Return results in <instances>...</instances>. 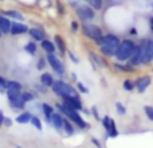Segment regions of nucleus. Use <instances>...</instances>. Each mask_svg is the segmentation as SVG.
Instances as JSON below:
<instances>
[{
	"label": "nucleus",
	"mask_w": 153,
	"mask_h": 148,
	"mask_svg": "<svg viewBox=\"0 0 153 148\" xmlns=\"http://www.w3.org/2000/svg\"><path fill=\"white\" fill-rule=\"evenodd\" d=\"M56 109H59V112H61V113L63 114L65 117H67V119H69L71 123H74V124H75L78 128H81V129H87V128H90V125L87 124V123L81 117L79 112H76V111H70V109H67V106L65 105L63 102H62V104H58V105H56Z\"/></svg>",
	"instance_id": "f257e3e1"
},
{
	"label": "nucleus",
	"mask_w": 153,
	"mask_h": 148,
	"mask_svg": "<svg viewBox=\"0 0 153 148\" xmlns=\"http://www.w3.org/2000/svg\"><path fill=\"white\" fill-rule=\"evenodd\" d=\"M136 43L130 39H125L120 43V46L117 47V51H116V58L118 61L124 62V61H128V59L132 57L133 51L136 49Z\"/></svg>",
	"instance_id": "f03ea898"
},
{
	"label": "nucleus",
	"mask_w": 153,
	"mask_h": 148,
	"mask_svg": "<svg viewBox=\"0 0 153 148\" xmlns=\"http://www.w3.org/2000/svg\"><path fill=\"white\" fill-rule=\"evenodd\" d=\"M53 92L59 97L63 96H73V97H79V94L76 93V89L74 86H71L70 84L62 81V79H56L53 85Z\"/></svg>",
	"instance_id": "7ed1b4c3"
},
{
	"label": "nucleus",
	"mask_w": 153,
	"mask_h": 148,
	"mask_svg": "<svg viewBox=\"0 0 153 148\" xmlns=\"http://www.w3.org/2000/svg\"><path fill=\"white\" fill-rule=\"evenodd\" d=\"M82 32L86 38L89 39H93V40H97L102 37V30L97 26V24H93V23H83L82 26Z\"/></svg>",
	"instance_id": "20e7f679"
},
{
	"label": "nucleus",
	"mask_w": 153,
	"mask_h": 148,
	"mask_svg": "<svg viewBox=\"0 0 153 148\" xmlns=\"http://www.w3.org/2000/svg\"><path fill=\"white\" fill-rule=\"evenodd\" d=\"M75 13L82 22H90L94 19L95 12H94V8H91L89 4H79L78 7L75 8Z\"/></svg>",
	"instance_id": "39448f33"
},
{
	"label": "nucleus",
	"mask_w": 153,
	"mask_h": 148,
	"mask_svg": "<svg viewBox=\"0 0 153 148\" xmlns=\"http://www.w3.org/2000/svg\"><path fill=\"white\" fill-rule=\"evenodd\" d=\"M141 50V64H149L153 59V49H152V40L145 39L140 45Z\"/></svg>",
	"instance_id": "423d86ee"
},
{
	"label": "nucleus",
	"mask_w": 153,
	"mask_h": 148,
	"mask_svg": "<svg viewBox=\"0 0 153 148\" xmlns=\"http://www.w3.org/2000/svg\"><path fill=\"white\" fill-rule=\"evenodd\" d=\"M46 59H47V64L51 66V69L58 74V75H63L65 66H63L61 59L58 58V55H55V53H48L47 57H46Z\"/></svg>",
	"instance_id": "0eeeda50"
},
{
	"label": "nucleus",
	"mask_w": 153,
	"mask_h": 148,
	"mask_svg": "<svg viewBox=\"0 0 153 148\" xmlns=\"http://www.w3.org/2000/svg\"><path fill=\"white\" fill-rule=\"evenodd\" d=\"M95 43H97L100 47H101V46H108V47L117 49L120 46V43H121V40H120V38L116 37V35L108 34V35H102L100 39L95 40Z\"/></svg>",
	"instance_id": "6e6552de"
},
{
	"label": "nucleus",
	"mask_w": 153,
	"mask_h": 148,
	"mask_svg": "<svg viewBox=\"0 0 153 148\" xmlns=\"http://www.w3.org/2000/svg\"><path fill=\"white\" fill-rule=\"evenodd\" d=\"M61 98L65 105L67 106V109H70V111H76V112L83 111V106H82V102H81V97L63 96V97H61Z\"/></svg>",
	"instance_id": "1a4fd4ad"
},
{
	"label": "nucleus",
	"mask_w": 153,
	"mask_h": 148,
	"mask_svg": "<svg viewBox=\"0 0 153 148\" xmlns=\"http://www.w3.org/2000/svg\"><path fill=\"white\" fill-rule=\"evenodd\" d=\"M28 27L24 23H20V22H12V26H11V35H23L28 32Z\"/></svg>",
	"instance_id": "9d476101"
},
{
	"label": "nucleus",
	"mask_w": 153,
	"mask_h": 148,
	"mask_svg": "<svg viewBox=\"0 0 153 148\" xmlns=\"http://www.w3.org/2000/svg\"><path fill=\"white\" fill-rule=\"evenodd\" d=\"M63 119H65V116L61 112H59V113L54 112L53 117H51V124H53V127L55 128L58 132H61V131L63 129Z\"/></svg>",
	"instance_id": "9b49d317"
},
{
	"label": "nucleus",
	"mask_w": 153,
	"mask_h": 148,
	"mask_svg": "<svg viewBox=\"0 0 153 148\" xmlns=\"http://www.w3.org/2000/svg\"><path fill=\"white\" fill-rule=\"evenodd\" d=\"M149 85H151V77L149 75H143L136 81V87H137V90L140 93L145 92L146 87H148Z\"/></svg>",
	"instance_id": "f8f14e48"
},
{
	"label": "nucleus",
	"mask_w": 153,
	"mask_h": 148,
	"mask_svg": "<svg viewBox=\"0 0 153 148\" xmlns=\"http://www.w3.org/2000/svg\"><path fill=\"white\" fill-rule=\"evenodd\" d=\"M11 26H12L11 19L1 13V15H0V30H1L3 34H10L11 32Z\"/></svg>",
	"instance_id": "ddd939ff"
},
{
	"label": "nucleus",
	"mask_w": 153,
	"mask_h": 148,
	"mask_svg": "<svg viewBox=\"0 0 153 148\" xmlns=\"http://www.w3.org/2000/svg\"><path fill=\"white\" fill-rule=\"evenodd\" d=\"M28 34L31 35V38L35 40V42H42L46 37L45 31H43L42 28H38V27H32V28H30Z\"/></svg>",
	"instance_id": "4468645a"
},
{
	"label": "nucleus",
	"mask_w": 153,
	"mask_h": 148,
	"mask_svg": "<svg viewBox=\"0 0 153 148\" xmlns=\"http://www.w3.org/2000/svg\"><path fill=\"white\" fill-rule=\"evenodd\" d=\"M138 64H141V50H140V46H136L132 57L129 58V65H132V66H137Z\"/></svg>",
	"instance_id": "2eb2a0df"
},
{
	"label": "nucleus",
	"mask_w": 153,
	"mask_h": 148,
	"mask_svg": "<svg viewBox=\"0 0 153 148\" xmlns=\"http://www.w3.org/2000/svg\"><path fill=\"white\" fill-rule=\"evenodd\" d=\"M42 112H43V114H45L46 121L51 124V117H53L55 109H54L51 105H48V104H42Z\"/></svg>",
	"instance_id": "dca6fc26"
},
{
	"label": "nucleus",
	"mask_w": 153,
	"mask_h": 148,
	"mask_svg": "<svg viewBox=\"0 0 153 148\" xmlns=\"http://www.w3.org/2000/svg\"><path fill=\"white\" fill-rule=\"evenodd\" d=\"M54 82H55V79H54V77L51 73H43L42 75H40V84H43L45 86L53 87Z\"/></svg>",
	"instance_id": "f3484780"
},
{
	"label": "nucleus",
	"mask_w": 153,
	"mask_h": 148,
	"mask_svg": "<svg viewBox=\"0 0 153 148\" xmlns=\"http://www.w3.org/2000/svg\"><path fill=\"white\" fill-rule=\"evenodd\" d=\"M3 15H5L7 18H10V19H15V20H18V22H23V20H24V18H23V15H22V12H19V11H16V10L4 11V12H3Z\"/></svg>",
	"instance_id": "a211bd4d"
},
{
	"label": "nucleus",
	"mask_w": 153,
	"mask_h": 148,
	"mask_svg": "<svg viewBox=\"0 0 153 148\" xmlns=\"http://www.w3.org/2000/svg\"><path fill=\"white\" fill-rule=\"evenodd\" d=\"M40 46H42V49L46 51V53H55V50H56V46H55V43L54 42H51V40H48V39H43L42 42H40Z\"/></svg>",
	"instance_id": "6ab92c4d"
},
{
	"label": "nucleus",
	"mask_w": 153,
	"mask_h": 148,
	"mask_svg": "<svg viewBox=\"0 0 153 148\" xmlns=\"http://www.w3.org/2000/svg\"><path fill=\"white\" fill-rule=\"evenodd\" d=\"M54 43H55L56 49H58L62 54L66 53V42H65V39L61 35H55V37H54Z\"/></svg>",
	"instance_id": "aec40b11"
},
{
	"label": "nucleus",
	"mask_w": 153,
	"mask_h": 148,
	"mask_svg": "<svg viewBox=\"0 0 153 148\" xmlns=\"http://www.w3.org/2000/svg\"><path fill=\"white\" fill-rule=\"evenodd\" d=\"M31 117H32V113H30V112H23V113H20L16 117L15 121L18 123V124H27V123L31 121Z\"/></svg>",
	"instance_id": "412c9836"
},
{
	"label": "nucleus",
	"mask_w": 153,
	"mask_h": 148,
	"mask_svg": "<svg viewBox=\"0 0 153 148\" xmlns=\"http://www.w3.org/2000/svg\"><path fill=\"white\" fill-rule=\"evenodd\" d=\"M36 50H38V45L35 40H30V42L24 46V51H26L27 54H30V55H35Z\"/></svg>",
	"instance_id": "4be33fe9"
},
{
	"label": "nucleus",
	"mask_w": 153,
	"mask_h": 148,
	"mask_svg": "<svg viewBox=\"0 0 153 148\" xmlns=\"http://www.w3.org/2000/svg\"><path fill=\"white\" fill-rule=\"evenodd\" d=\"M7 93V98H8V102H13V101H18L22 96V92L19 90H5Z\"/></svg>",
	"instance_id": "5701e85b"
},
{
	"label": "nucleus",
	"mask_w": 153,
	"mask_h": 148,
	"mask_svg": "<svg viewBox=\"0 0 153 148\" xmlns=\"http://www.w3.org/2000/svg\"><path fill=\"white\" fill-rule=\"evenodd\" d=\"M63 131H65V132H66L69 136L74 135V127H73L71 121H70L67 117H65V119H63Z\"/></svg>",
	"instance_id": "b1692460"
},
{
	"label": "nucleus",
	"mask_w": 153,
	"mask_h": 148,
	"mask_svg": "<svg viewBox=\"0 0 153 148\" xmlns=\"http://www.w3.org/2000/svg\"><path fill=\"white\" fill-rule=\"evenodd\" d=\"M90 58H91L93 61V65L95 66H100V67H106V62L103 61L102 58H100V57H97L94 53H90Z\"/></svg>",
	"instance_id": "393cba45"
},
{
	"label": "nucleus",
	"mask_w": 153,
	"mask_h": 148,
	"mask_svg": "<svg viewBox=\"0 0 153 148\" xmlns=\"http://www.w3.org/2000/svg\"><path fill=\"white\" fill-rule=\"evenodd\" d=\"M100 49H101V53H102L105 57H116L117 49H114V47H108V46H101Z\"/></svg>",
	"instance_id": "a878e982"
},
{
	"label": "nucleus",
	"mask_w": 153,
	"mask_h": 148,
	"mask_svg": "<svg viewBox=\"0 0 153 148\" xmlns=\"http://www.w3.org/2000/svg\"><path fill=\"white\" fill-rule=\"evenodd\" d=\"M22 84L18 81H7V90H19L22 92Z\"/></svg>",
	"instance_id": "bb28decb"
},
{
	"label": "nucleus",
	"mask_w": 153,
	"mask_h": 148,
	"mask_svg": "<svg viewBox=\"0 0 153 148\" xmlns=\"http://www.w3.org/2000/svg\"><path fill=\"white\" fill-rule=\"evenodd\" d=\"M108 136L109 138H117V136H118V131H117L116 123H114L113 119L110 120V128H109V131H108Z\"/></svg>",
	"instance_id": "cd10ccee"
},
{
	"label": "nucleus",
	"mask_w": 153,
	"mask_h": 148,
	"mask_svg": "<svg viewBox=\"0 0 153 148\" xmlns=\"http://www.w3.org/2000/svg\"><path fill=\"white\" fill-rule=\"evenodd\" d=\"M85 1L94 10H101L103 7V0H85Z\"/></svg>",
	"instance_id": "c85d7f7f"
},
{
	"label": "nucleus",
	"mask_w": 153,
	"mask_h": 148,
	"mask_svg": "<svg viewBox=\"0 0 153 148\" xmlns=\"http://www.w3.org/2000/svg\"><path fill=\"white\" fill-rule=\"evenodd\" d=\"M30 123H31V124L34 125V127L36 128L38 131H40V132H42V131H43L42 120H40V119H39V117H38V116H34V114H32V117H31V121H30Z\"/></svg>",
	"instance_id": "c756f323"
},
{
	"label": "nucleus",
	"mask_w": 153,
	"mask_h": 148,
	"mask_svg": "<svg viewBox=\"0 0 153 148\" xmlns=\"http://www.w3.org/2000/svg\"><path fill=\"white\" fill-rule=\"evenodd\" d=\"M114 67H116L117 70H120V72H133V66L132 65H120V64H114Z\"/></svg>",
	"instance_id": "7c9ffc66"
},
{
	"label": "nucleus",
	"mask_w": 153,
	"mask_h": 148,
	"mask_svg": "<svg viewBox=\"0 0 153 148\" xmlns=\"http://www.w3.org/2000/svg\"><path fill=\"white\" fill-rule=\"evenodd\" d=\"M10 105L12 106L13 109H24L26 108V102H24L22 98H19L18 101H13V102H10Z\"/></svg>",
	"instance_id": "2f4dec72"
},
{
	"label": "nucleus",
	"mask_w": 153,
	"mask_h": 148,
	"mask_svg": "<svg viewBox=\"0 0 153 148\" xmlns=\"http://www.w3.org/2000/svg\"><path fill=\"white\" fill-rule=\"evenodd\" d=\"M20 98L24 101V102H31L32 100H34V94H32L31 92H22V96H20Z\"/></svg>",
	"instance_id": "473e14b6"
},
{
	"label": "nucleus",
	"mask_w": 153,
	"mask_h": 148,
	"mask_svg": "<svg viewBox=\"0 0 153 148\" xmlns=\"http://www.w3.org/2000/svg\"><path fill=\"white\" fill-rule=\"evenodd\" d=\"M136 87V82H133L132 79H125L124 81V89L128 90V92H132Z\"/></svg>",
	"instance_id": "72a5a7b5"
},
{
	"label": "nucleus",
	"mask_w": 153,
	"mask_h": 148,
	"mask_svg": "<svg viewBox=\"0 0 153 148\" xmlns=\"http://www.w3.org/2000/svg\"><path fill=\"white\" fill-rule=\"evenodd\" d=\"M110 120H111V119H110L109 116H105V117H102V119H101V123H102L103 128L106 129V132H108L109 128H110Z\"/></svg>",
	"instance_id": "f704fd0d"
},
{
	"label": "nucleus",
	"mask_w": 153,
	"mask_h": 148,
	"mask_svg": "<svg viewBox=\"0 0 153 148\" xmlns=\"http://www.w3.org/2000/svg\"><path fill=\"white\" fill-rule=\"evenodd\" d=\"M144 111H145V114L148 116V119L151 120V121H153V108L149 105H145L144 106Z\"/></svg>",
	"instance_id": "c9c22d12"
},
{
	"label": "nucleus",
	"mask_w": 153,
	"mask_h": 148,
	"mask_svg": "<svg viewBox=\"0 0 153 148\" xmlns=\"http://www.w3.org/2000/svg\"><path fill=\"white\" fill-rule=\"evenodd\" d=\"M46 64H47V59H46V58H39V59H38V64H36V69L38 70L45 69Z\"/></svg>",
	"instance_id": "e433bc0d"
},
{
	"label": "nucleus",
	"mask_w": 153,
	"mask_h": 148,
	"mask_svg": "<svg viewBox=\"0 0 153 148\" xmlns=\"http://www.w3.org/2000/svg\"><path fill=\"white\" fill-rule=\"evenodd\" d=\"M5 90H7V79L0 75V92H5Z\"/></svg>",
	"instance_id": "4c0bfd02"
},
{
	"label": "nucleus",
	"mask_w": 153,
	"mask_h": 148,
	"mask_svg": "<svg viewBox=\"0 0 153 148\" xmlns=\"http://www.w3.org/2000/svg\"><path fill=\"white\" fill-rule=\"evenodd\" d=\"M76 87H78V90L81 93H85V94H86V93H89V89H87V87L85 86L82 82H76Z\"/></svg>",
	"instance_id": "58836bf2"
},
{
	"label": "nucleus",
	"mask_w": 153,
	"mask_h": 148,
	"mask_svg": "<svg viewBox=\"0 0 153 148\" xmlns=\"http://www.w3.org/2000/svg\"><path fill=\"white\" fill-rule=\"evenodd\" d=\"M116 108H117V112H118L120 114H125V113H126V109H125V106L122 105L121 102H117L116 104Z\"/></svg>",
	"instance_id": "ea45409f"
},
{
	"label": "nucleus",
	"mask_w": 153,
	"mask_h": 148,
	"mask_svg": "<svg viewBox=\"0 0 153 148\" xmlns=\"http://www.w3.org/2000/svg\"><path fill=\"white\" fill-rule=\"evenodd\" d=\"M35 89H36L38 92H42V93H46V92H47V86H45L43 84L36 85V86H35Z\"/></svg>",
	"instance_id": "a19ab883"
},
{
	"label": "nucleus",
	"mask_w": 153,
	"mask_h": 148,
	"mask_svg": "<svg viewBox=\"0 0 153 148\" xmlns=\"http://www.w3.org/2000/svg\"><path fill=\"white\" fill-rule=\"evenodd\" d=\"M91 114L95 117V120L101 121V117H100V114H98V109L95 108V106H93V108H91Z\"/></svg>",
	"instance_id": "79ce46f5"
},
{
	"label": "nucleus",
	"mask_w": 153,
	"mask_h": 148,
	"mask_svg": "<svg viewBox=\"0 0 153 148\" xmlns=\"http://www.w3.org/2000/svg\"><path fill=\"white\" fill-rule=\"evenodd\" d=\"M70 27H71V31H73V32H76V31H78V30H79V26H78V22L73 20V22H71V26H70Z\"/></svg>",
	"instance_id": "37998d69"
},
{
	"label": "nucleus",
	"mask_w": 153,
	"mask_h": 148,
	"mask_svg": "<svg viewBox=\"0 0 153 148\" xmlns=\"http://www.w3.org/2000/svg\"><path fill=\"white\" fill-rule=\"evenodd\" d=\"M67 54H69V58L71 59V61L74 62V64H78V62H79V59L74 55V53H71V51H67Z\"/></svg>",
	"instance_id": "c03bdc74"
},
{
	"label": "nucleus",
	"mask_w": 153,
	"mask_h": 148,
	"mask_svg": "<svg viewBox=\"0 0 153 148\" xmlns=\"http://www.w3.org/2000/svg\"><path fill=\"white\" fill-rule=\"evenodd\" d=\"M91 143L94 144V146L97 147V148H102V146H101V143H100V141H98L95 138H91Z\"/></svg>",
	"instance_id": "a18cd8bd"
},
{
	"label": "nucleus",
	"mask_w": 153,
	"mask_h": 148,
	"mask_svg": "<svg viewBox=\"0 0 153 148\" xmlns=\"http://www.w3.org/2000/svg\"><path fill=\"white\" fill-rule=\"evenodd\" d=\"M56 7H58V12L61 13V15H63V13H65V7H63V5H62L61 3H58V4H56Z\"/></svg>",
	"instance_id": "49530a36"
},
{
	"label": "nucleus",
	"mask_w": 153,
	"mask_h": 148,
	"mask_svg": "<svg viewBox=\"0 0 153 148\" xmlns=\"http://www.w3.org/2000/svg\"><path fill=\"white\" fill-rule=\"evenodd\" d=\"M4 125H7V127H11V125H12V119H10V117H5V119H4Z\"/></svg>",
	"instance_id": "de8ad7c7"
},
{
	"label": "nucleus",
	"mask_w": 153,
	"mask_h": 148,
	"mask_svg": "<svg viewBox=\"0 0 153 148\" xmlns=\"http://www.w3.org/2000/svg\"><path fill=\"white\" fill-rule=\"evenodd\" d=\"M4 119H5L4 113H3V111H0V127H1V125H4Z\"/></svg>",
	"instance_id": "09e8293b"
},
{
	"label": "nucleus",
	"mask_w": 153,
	"mask_h": 148,
	"mask_svg": "<svg viewBox=\"0 0 153 148\" xmlns=\"http://www.w3.org/2000/svg\"><path fill=\"white\" fill-rule=\"evenodd\" d=\"M136 34H137V30H136V28L130 30V35H136Z\"/></svg>",
	"instance_id": "8fccbe9b"
},
{
	"label": "nucleus",
	"mask_w": 153,
	"mask_h": 148,
	"mask_svg": "<svg viewBox=\"0 0 153 148\" xmlns=\"http://www.w3.org/2000/svg\"><path fill=\"white\" fill-rule=\"evenodd\" d=\"M149 23H151V28H152V31H153V16L151 18V20H149Z\"/></svg>",
	"instance_id": "3c124183"
},
{
	"label": "nucleus",
	"mask_w": 153,
	"mask_h": 148,
	"mask_svg": "<svg viewBox=\"0 0 153 148\" xmlns=\"http://www.w3.org/2000/svg\"><path fill=\"white\" fill-rule=\"evenodd\" d=\"M71 78H73V79H74V81H75V79H76V74H75V73H73V74H71Z\"/></svg>",
	"instance_id": "603ef678"
},
{
	"label": "nucleus",
	"mask_w": 153,
	"mask_h": 148,
	"mask_svg": "<svg viewBox=\"0 0 153 148\" xmlns=\"http://www.w3.org/2000/svg\"><path fill=\"white\" fill-rule=\"evenodd\" d=\"M1 35H3V32H1V30H0V37H1Z\"/></svg>",
	"instance_id": "864d4df0"
},
{
	"label": "nucleus",
	"mask_w": 153,
	"mask_h": 148,
	"mask_svg": "<svg viewBox=\"0 0 153 148\" xmlns=\"http://www.w3.org/2000/svg\"><path fill=\"white\" fill-rule=\"evenodd\" d=\"M152 49H153V40H152Z\"/></svg>",
	"instance_id": "5fc2aeb1"
},
{
	"label": "nucleus",
	"mask_w": 153,
	"mask_h": 148,
	"mask_svg": "<svg viewBox=\"0 0 153 148\" xmlns=\"http://www.w3.org/2000/svg\"><path fill=\"white\" fill-rule=\"evenodd\" d=\"M16 148H22V147H19V146H18V147H16Z\"/></svg>",
	"instance_id": "6e6d98bb"
}]
</instances>
